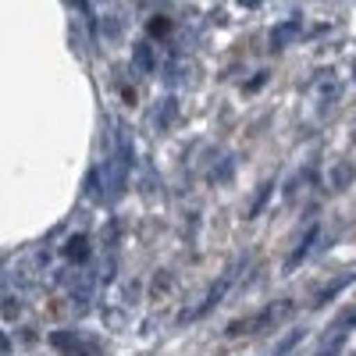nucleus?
I'll use <instances>...</instances> for the list:
<instances>
[{
  "mask_svg": "<svg viewBox=\"0 0 356 356\" xmlns=\"http://www.w3.org/2000/svg\"><path fill=\"white\" fill-rule=\"evenodd\" d=\"M54 346H61V349H68V356H100L104 353V346H97V342H89V339H82V335H68V332H57L54 339H50Z\"/></svg>",
  "mask_w": 356,
  "mask_h": 356,
  "instance_id": "f257e3e1",
  "label": "nucleus"
},
{
  "mask_svg": "<svg viewBox=\"0 0 356 356\" xmlns=\"http://www.w3.org/2000/svg\"><path fill=\"white\" fill-rule=\"evenodd\" d=\"M353 282H356V271H349V275H342V278H335V282H332L328 289H324V292L317 296V307H321V303H328V300H332V296H339V292H342L346 285H353Z\"/></svg>",
  "mask_w": 356,
  "mask_h": 356,
  "instance_id": "f03ea898",
  "label": "nucleus"
},
{
  "mask_svg": "<svg viewBox=\"0 0 356 356\" xmlns=\"http://www.w3.org/2000/svg\"><path fill=\"white\" fill-rule=\"evenodd\" d=\"M314 239H317V228H310V232H307V239H303V246H300V250H296V253H292V257L285 260V271H292V267H296V264H300V260H303V257L310 253Z\"/></svg>",
  "mask_w": 356,
  "mask_h": 356,
  "instance_id": "7ed1b4c3",
  "label": "nucleus"
},
{
  "mask_svg": "<svg viewBox=\"0 0 356 356\" xmlns=\"http://www.w3.org/2000/svg\"><path fill=\"white\" fill-rule=\"evenodd\" d=\"M300 339H303V332H300V328H296V332H289V335H285V339L275 346V353H271V356H285V353H289L296 342H300Z\"/></svg>",
  "mask_w": 356,
  "mask_h": 356,
  "instance_id": "20e7f679",
  "label": "nucleus"
},
{
  "mask_svg": "<svg viewBox=\"0 0 356 356\" xmlns=\"http://www.w3.org/2000/svg\"><path fill=\"white\" fill-rule=\"evenodd\" d=\"M136 65H139L143 72H150V68H154V61H150V47H146V43L136 47Z\"/></svg>",
  "mask_w": 356,
  "mask_h": 356,
  "instance_id": "39448f33",
  "label": "nucleus"
},
{
  "mask_svg": "<svg viewBox=\"0 0 356 356\" xmlns=\"http://www.w3.org/2000/svg\"><path fill=\"white\" fill-rule=\"evenodd\" d=\"M292 33H296V22H289V25H278V29H275V36H271V43H275V47H285V40H289Z\"/></svg>",
  "mask_w": 356,
  "mask_h": 356,
  "instance_id": "423d86ee",
  "label": "nucleus"
},
{
  "mask_svg": "<svg viewBox=\"0 0 356 356\" xmlns=\"http://www.w3.org/2000/svg\"><path fill=\"white\" fill-rule=\"evenodd\" d=\"M342 324H356V310H353L349 317H342Z\"/></svg>",
  "mask_w": 356,
  "mask_h": 356,
  "instance_id": "0eeeda50",
  "label": "nucleus"
}]
</instances>
